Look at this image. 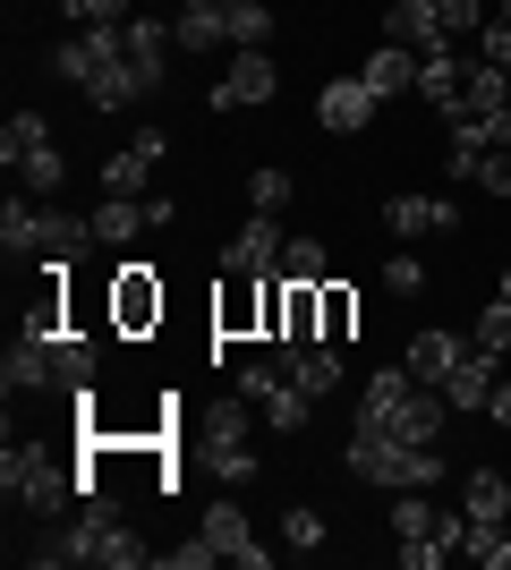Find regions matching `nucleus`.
Instances as JSON below:
<instances>
[{"mask_svg": "<svg viewBox=\"0 0 511 570\" xmlns=\"http://www.w3.org/2000/svg\"><path fill=\"white\" fill-rule=\"evenodd\" d=\"M26 562H35V570H69V562H95V570H146L154 553L137 546V528H128L111 502L86 494V520L60 528V537H43V546L26 553Z\"/></svg>", "mask_w": 511, "mask_h": 570, "instance_id": "nucleus-1", "label": "nucleus"}, {"mask_svg": "<svg viewBox=\"0 0 511 570\" xmlns=\"http://www.w3.org/2000/svg\"><path fill=\"white\" fill-rule=\"evenodd\" d=\"M350 476L358 485H392V494H410V485H435L443 476V460H435V443H401V434H384V426H350Z\"/></svg>", "mask_w": 511, "mask_h": 570, "instance_id": "nucleus-2", "label": "nucleus"}, {"mask_svg": "<svg viewBox=\"0 0 511 570\" xmlns=\"http://www.w3.org/2000/svg\"><path fill=\"white\" fill-rule=\"evenodd\" d=\"M86 238H95V222L51 214L43 196H35V205H18V196L0 205V247H9V256H77Z\"/></svg>", "mask_w": 511, "mask_h": 570, "instance_id": "nucleus-3", "label": "nucleus"}, {"mask_svg": "<svg viewBox=\"0 0 511 570\" xmlns=\"http://www.w3.org/2000/svg\"><path fill=\"white\" fill-rule=\"evenodd\" d=\"M239 401H256V417H265L273 434H307V426H316V392H307V383H291V366H282V357L239 366Z\"/></svg>", "mask_w": 511, "mask_h": 570, "instance_id": "nucleus-4", "label": "nucleus"}, {"mask_svg": "<svg viewBox=\"0 0 511 570\" xmlns=\"http://www.w3.org/2000/svg\"><path fill=\"white\" fill-rule=\"evenodd\" d=\"M0 485H9V502L18 511H35V520H51V511H69V494H77V476L60 469L51 452H0Z\"/></svg>", "mask_w": 511, "mask_h": 570, "instance_id": "nucleus-5", "label": "nucleus"}, {"mask_svg": "<svg viewBox=\"0 0 511 570\" xmlns=\"http://www.w3.org/2000/svg\"><path fill=\"white\" fill-rule=\"evenodd\" d=\"M282 256H291V238H282V214H247L222 247V273H239V282H282Z\"/></svg>", "mask_w": 511, "mask_h": 570, "instance_id": "nucleus-6", "label": "nucleus"}, {"mask_svg": "<svg viewBox=\"0 0 511 570\" xmlns=\"http://www.w3.org/2000/svg\"><path fill=\"white\" fill-rule=\"evenodd\" d=\"M273 86H282V69H273V51L256 43V51H230V69L214 77V111H256V102H273Z\"/></svg>", "mask_w": 511, "mask_h": 570, "instance_id": "nucleus-7", "label": "nucleus"}, {"mask_svg": "<svg viewBox=\"0 0 511 570\" xmlns=\"http://www.w3.org/2000/svg\"><path fill=\"white\" fill-rule=\"evenodd\" d=\"M163 154H170L163 128H137V137L102 163V196H146V179H154V163H163Z\"/></svg>", "mask_w": 511, "mask_h": 570, "instance_id": "nucleus-8", "label": "nucleus"}, {"mask_svg": "<svg viewBox=\"0 0 511 570\" xmlns=\"http://www.w3.org/2000/svg\"><path fill=\"white\" fill-rule=\"evenodd\" d=\"M375 111H384V95L366 86V77H333L316 95V119L333 128V137H358V128H375Z\"/></svg>", "mask_w": 511, "mask_h": 570, "instance_id": "nucleus-9", "label": "nucleus"}, {"mask_svg": "<svg viewBox=\"0 0 511 570\" xmlns=\"http://www.w3.org/2000/svg\"><path fill=\"white\" fill-rule=\"evenodd\" d=\"M205 537L222 546V562H239V570H273V546H256V528H247L239 502H214V511H205Z\"/></svg>", "mask_w": 511, "mask_h": 570, "instance_id": "nucleus-10", "label": "nucleus"}, {"mask_svg": "<svg viewBox=\"0 0 511 570\" xmlns=\"http://www.w3.org/2000/svg\"><path fill=\"white\" fill-rule=\"evenodd\" d=\"M273 357H282L291 383H307L316 401H333V392H341V350H333V341H273Z\"/></svg>", "mask_w": 511, "mask_h": 570, "instance_id": "nucleus-11", "label": "nucleus"}, {"mask_svg": "<svg viewBox=\"0 0 511 570\" xmlns=\"http://www.w3.org/2000/svg\"><path fill=\"white\" fill-rule=\"evenodd\" d=\"M384 43L443 51V43H452V26H443V9H435V0H392V9H384Z\"/></svg>", "mask_w": 511, "mask_h": 570, "instance_id": "nucleus-12", "label": "nucleus"}, {"mask_svg": "<svg viewBox=\"0 0 511 570\" xmlns=\"http://www.w3.org/2000/svg\"><path fill=\"white\" fill-rule=\"evenodd\" d=\"M469 69H478V60H469L461 43H443V51H417V95L435 102V111H452V102H461V86H469Z\"/></svg>", "mask_w": 511, "mask_h": 570, "instance_id": "nucleus-13", "label": "nucleus"}, {"mask_svg": "<svg viewBox=\"0 0 511 570\" xmlns=\"http://www.w3.org/2000/svg\"><path fill=\"white\" fill-rule=\"evenodd\" d=\"M461 357H469V341H461V333H435V324H426V333H410V350H401V366H410L417 383H435V392H443V375H452Z\"/></svg>", "mask_w": 511, "mask_h": 570, "instance_id": "nucleus-14", "label": "nucleus"}, {"mask_svg": "<svg viewBox=\"0 0 511 570\" xmlns=\"http://www.w3.org/2000/svg\"><path fill=\"white\" fill-rule=\"evenodd\" d=\"M0 392L18 401V392H51V357H43V324L35 333L9 341V357H0Z\"/></svg>", "mask_w": 511, "mask_h": 570, "instance_id": "nucleus-15", "label": "nucleus"}, {"mask_svg": "<svg viewBox=\"0 0 511 570\" xmlns=\"http://www.w3.org/2000/svg\"><path fill=\"white\" fill-rule=\"evenodd\" d=\"M384 230H392V238L461 230V205H443V196H392V205H384Z\"/></svg>", "mask_w": 511, "mask_h": 570, "instance_id": "nucleus-16", "label": "nucleus"}, {"mask_svg": "<svg viewBox=\"0 0 511 570\" xmlns=\"http://www.w3.org/2000/svg\"><path fill=\"white\" fill-rule=\"evenodd\" d=\"M77 95L95 102V111H128V102H146V95H154V77L137 69V60H111V69H95Z\"/></svg>", "mask_w": 511, "mask_h": 570, "instance_id": "nucleus-17", "label": "nucleus"}, {"mask_svg": "<svg viewBox=\"0 0 511 570\" xmlns=\"http://www.w3.org/2000/svg\"><path fill=\"white\" fill-rule=\"evenodd\" d=\"M358 77H366L384 102H392V95H417V51H410V43H375V51L358 60Z\"/></svg>", "mask_w": 511, "mask_h": 570, "instance_id": "nucleus-18", "label": "nucleus"}, {"mask_svg": "<svg viewBox=\"0 0 511 570\" xmlns=\"http://www.w3.org/2000/svg\"><path fill=\"white\" fill-rule=\"evenodd\" d=\"M43 357H51V392H86L95 383V350L77 333H43Z\"/></svg>", "mask_w": 511, "mask_h": 570, "instance_id": "nucleus-19", "label": "nucleus"}, {"mask_svg": "<svg viewBox=\"0 0 511 570\" xmlns=\"http://www.w3.org/2000/svg\"><path fill=\"white\" fill-rule=\"evenodd\" d=\"M461 511H469V528H503L511 520V476L478 469V476H469V494H461Z\"/></svg>", "mask_w": 511, "mask_h": 570, "instance_id": "nucleus-20", "label": "nucleus"}, {"mask_svg": "<svg viewBox=\"0 0 511 570\" xmlns=\"http://www.w3.org/2000/svg\"><path fill=\"white\" fill-rule=\"evenodd\" d=\"M18 188L26 196H60V188H69V154H60V145H26V154H18Z\"/></svg>", "mask_w": 511, "mask_h": 570, "instance_id": "nucleus-21", "label": "nucleus"}, {"mask_svg": "<svg viewBox=\"0 0 511 570\" xmlns=\"http://www.w3.org/2000/svg\"><path fill=\"white\" fill-rule=\"evenodd\" d=\"M443 401H452V409H487V401H494V357H487V350H469L461 366L443 375Z\"/></svg>", "mask_w": 511, "mask_h": 570, "instance_id": "nucleus-22", "label": "nucleus"}, {"mask_svg": "<svg viewBox=\"0 0 511 570\" xmlns=\"http://www.w3.org/2000/svg\"><path fill=\"white\" fill-rule=\"evenodd\" d=\"M170 51H179V43H170V26H154V18H128V60H137V69L154 77V95L170 86V69H163Z\"/></svg>", "mask_w": 511, "mask_h": 570, "instance_id": "nucleus-23", "label": "nucleus"}, {"mask_svg": "<svg viewBox=\"0 0 511 570\" xmlns=\"http://www.w3.org/2000/svg\"><path fill=\"white\" fill-rule=\"evenodd\" d=\"M222 35H230L239 51L273 43V9H265V0H222Z\"/></svg>", "mask_w": 511, "mask_h": 570, "instance_id": "nucleus-24", "label": "nucleus"}, {"mask_svg": "<svg viewBox=\"0 0 511 570\" xmlns=\"http://www.w3.org/2000/svg\"><path fill=\"white\" fill-rule=\"evenodd\" d=\"M137 230H146V196H111V205L95 214V238H102V247H128Z\"/></svg>", "mask_w": 511, "mask_h": 570, "instance_id": "nucleus-25", "label": "nucleus"}, {"mask_svg": "<svg viewBox=\"0 0 511 570\" xmlns=\"http://www.w3.org/2000/svg\"><path fill=\"white\" fill-rule=\"evenodd\" d=\"M170 43H179V51H214V43H230V35H222V9H179V18H170Z\"/></svg>", "mask_w": 511, "mask_h": 570, "instance_id": "nucleus-26", "label": "nucleus"}, {"mask_svg": "<svg viewBox=\"0 0 511 570\" xmlns=\"http://www.w3.org/2000/svg\"><path fill=\"white\" fill-rule=\"evenodd\" d=\"M324 537H333V528H324L316 502H291V511H282V546H291V553H316Z\"/></svg>", "mask_w": 511, "mask_h": 570, "instance_id": "nucleus-27", "label": "nucleus"}, {"mask_svg": "<svg viewBox=\"0 0 511 570\" xmlns=\"http://www.w3.org/2000/svg\"><path fill=\"white\" fill-rule=\"evenodd\" d=\"M120 273H128V282H120V315H128V324L163 315V289H154V273H146V264H120Z\"/></svg>", "mask_w": 511, "mask_h": 570, "instance_id": "nucleus-28", "label": "nucleus"}, {"mask_svg": "<svg viewBox=\"0 0 511 570\" xmlns=\"http://www.w3.org/2000/svg\"><path fill=\"white\" fill-rule=\"evenodd\" d=\"M469 350H487V357H503V350H511V298H503V289L487 298V315H478V333H469Z\"/></svg>", "mask_w": 511, "mask_h": 570, "instance_id": "nucleus-29", "label": "nucleus"}, {"mask_svg": "<svg viewBox=\"0 0 511 570\" xmlns=\"http://www.w3.org/2000/svg\"><path fill=\"white\" fill-rule=\"evenodd\" d=\"M43 137H51L43 111H9V128H0V163L18 170V154H26V145H43Z\"/></svg>", "mask_w": 511, "mask_h": 570, "instance_id": "nucleus-30", "label": "nucleus"}, {"mask_svg": "<svg viewBox=\"0 0 511 570\" xmlns=\"http://www.w3.org/2000/svg\"><path fill=\"white\" fill-rule=\"evenodd\" d=\"M461 188H487V196H511V145H487L478 163H469Z\"/></svg>", "mask_w": 511, "mask_h": 570, "instance_id": "nucleus-31", "label": "nucleus"}, {"mask_svg": "<svg viewBox=\"0 0 511 570\" xmlns=\"http://www.w3.org/2000/svg\"><path fill=\"white\" fill-rule=\"evenodd\" d=\"M282 205H291V170L265 163L256 179H247V214H282Z\"/></svg>", "mask_w": 511, "mask_h": 570, "instance_id": "nucleus-32", "label": "nucleus"}, {"mask_svg": "<svg viewBox=\"0 0 511 570\" xmlns=\"http://www.w3.org/2000/svg\"><path fill=\"white\" fill-rule=\"evenodd\" d=\"M478 60H494V69H511V0H494V18L478 26Z\"/></svg>", "mask_w": 511, "mask_h": 570, "instance_id": "nucleus-33", "label": "nucleus"}, {"mask_svg": "<svg viewBox=\"0 0 511 570\" xmlns=\"http://www.w3.org/2000/svg\"><path fill=\"white\" fill-rule=\"evenodd\" d=\"M469 562H478V570H511V528H469Z\"/></svg>", "mask_w": 511, "mask_h": 570, "instance_id": "nucleus-34", "label": "nucleus"}, {"mask_svg": "<svg viewBox=\"0 0 511 570\" xmlns=\"http://www.w3.org/2000/svg\"><path fill=\"white\" fill-rule=\"evenodd\" d=\"M282 282H324V238H291V256H282Z\"/></svg>", "mask_w": 511, "mask_h": 570, "instance_id": "nucleus-35", "label": "nucleus"}, {"mask_svg": "<svg viewBox=\"0 0 511 570\" xmlns=\"http://www.w3.org/2000/svg\"><path fill=\"white\" fill-rule=\"evenodd\" d=\"M384 289H392V298H417V289H426V264H417L410 247H401V256H384Z\"/></svg>", "mask_w": 511, "mask_h": 570, "instance_id": "nucleus-36", "label": "nucleus"}, {"mask_svg": "<svg viewBox=\"0 0 511 570\" xmlns=\"http://www.w3.org/2000/svg\"><path fill=\"white\" fill-rule=\"evenodd\" d=\"M443 9V26H452V43H461V35H478V26L494 18V0H435Z\"/></svg>", "mask_w": 511, "mask_h": 570, "instance_id": "nucleus-37", "label": "nucleus"}, {"mask_svg": "<svg viewBox=\"0 0 511 570\" xmlns=\"http://www.w3.org/2000/svg\"><path fill=\"white\" fill-rule=\"evenodd\" d=\"M214 469H222V485H247V476H256V452H247V443H222Z\"/></svg>", "mask_w": 511, "mask_h": 570, "instance_id": "nucleus-38", "label": "nucleus"}, {"mask_svg": "<svg viewBox=\"0 0 511 570\" xmlns=\"http://www.w3.org/2000/svg\"><path fill=\"white\" fill-rule=\"evenodd\" d=\"M163 562H170V570H214V562H222V546H214V537H196V546H170Z\"/></svg>", "mask_w": 511, "mask_h": 570, "instance_id": "nucleus-39", "label": "nucleus"}, {"mask_svg": "<svg viewBox=\"0 0 511 570\" xmlns=\"http://www.w3.org/2000/svg\"><path fill=\"white\" fill-rule=\"evenodd\" d=\"M443 553H452L443 537H401V570H435Z\"/></svg>", "mask_w": 511, "mask_h": 570, "instance_id": "nucleus-40", "label": "nucleus"}, {"mask_svg": "<svg viewBox=\"0 0 511 570\" xmlns=\"http://www.w3.org/2000/svg\"><path fill=\"white\" fill-rule=\"evenodd\" d=\"M350 315H358V307H350V289H324V341L350 333Z\"/></svg>", "mask_w": 511, "mask_h": 570, "instance_id": "nucleus-41", "label": "nucleus"}, {"mask_svg": "<svg viewBox=\"0 0 511 570\" xmlns=\"http://www.w3.org/2000/svg\"><path fill=\"white\" fill-rule=\"evenodd\" d=\"M77 26H128V0H77Z\"/></svg>", "mask_w": 511, "mask_h": 570, "instance_id": "nucleus-42", "label": "nucleus"}, {"mask_svg": "<svg viewBox=\"0 0 511 570\" xmlns=\"http://www.w3.org/2000/svg\"><path fill=\"white\" fill-rule=\"evenodd\" d=\"M247 409H256V401H247ZM247 409H222V417H214V452H222V443H247Z\"/></svg>", "mask_w": 511, "mask_h": 570, "instance_id": "nucleus-43", "label": "nucleus"}, {"mask_svg": "<svg viewBox=\"0 0 511 570\" xmlns=\"http://www.w3.org/2000/svg\"><path fill=\"white\" fill-rule=\"evenodd\" d=\"M487 417H494V426H511V383H503V375H494V401H487Z\"/></svg>", "mask_w": 511, "mask_h": 570, "instance_id": "nucleus-44", "label": "nucleus"}, {"mask_svg": "<svg viewBox=\"0 0 511 570\" xmlns=\"http://www.w3.org/2000/svg\"><path fill=\"white\" fill-rule=\"evenodd\" d=\"M179 9H222V0H179Z\"/></svg>", "mask_w": 511, "mask_h": 570, "instance_id": "nucleus-45", "label": "nucleus"}, {"mask_svg": "<svg viewBox=\"0 0 511 570\" xmlns=\"http://www.w3.org/2000/svg\"><path fill=\"white\" fill-rule=\"evenodd\" d=\"M60 9H69V18H77V0H60Z\"/></svg>", "mask_w": 511, "mask_h": 570, "instance_id": "nucleus-46", "label": "nucleus"}]
</instances>
